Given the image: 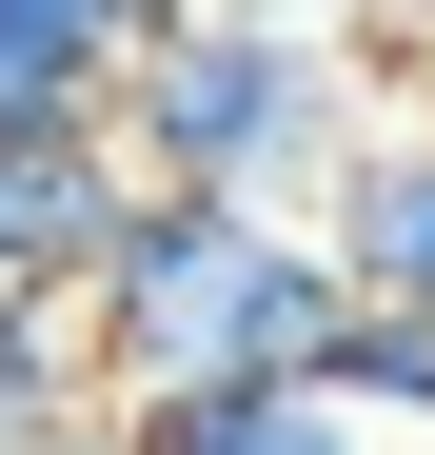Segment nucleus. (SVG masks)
Listing matches in <instances>:
<instances>
[{"label": "nucleus", "mask_w": 435, "mask_h": 455, "mask_svg": "<svg viewBox=\"0 0 435 455\" xmlns=\"http://www.w3.org/2000/svg\"><path fill=\"white\" fill-rule=\"evenodd\" d=\"M317 20H336V0H317Z\"/></svg>", "instance_id": "f8f14e48"}, {"label": "nucleus", "mask_w": 435, "mask_h": 455, "mask_svg": "<svg viewBox=\"0 0 435 455\" xmlns=\"http://www.w3.org/2000/svg\"><path fill=\"white\" fill-rule=\"evenodd\" d=\"M317 238L356 258V297H435V100H376V139L317 179Z\"/></svg>", "instance_id": "39448f33"}, {"label": "nucleus", "mask_w": 435, "mask_h": 455, "mask_svg": "<svg viewBox=\"0 0 435 455\" xmlns=\"http://www.w3.org/2000/svg\"><path fill=\"white\" fill-rule=\"evenodd\" d=\"M178 0H0V119H119V60Z\"/></svg>", "instance_id": "423d86ee"}, {"label": "nucleus", "mask_w": 435, "mask_h": 455, "mask_svg": "<svg viewBox=\"0 0 435 455\" xmlns=\"http://www.w3.org/2000/svg\"><path fill=\"white\" fill-rule=\"evenodd\" d=\"M336 20H356V60H376L396 100H435V0H336Z\"/></svg>", "instance_id": "1a4fd4ad"}, {"label": "nucleus", "mask_w": 435, "mask_h": 455, "mask_svg": "<svg viewBox=\"0 0 435 455\" xmlns=\"http://www.w3.org/2000/svg\"><path fill=\"white\" fill-rule=\"evenodd\" d=\"M99 376L159 396V376H317L356 317V258L317 238V198H238V179H138V218L80 277Z\"/></svg>", "instance_id": "f257e3e1"}, {"label": "nucleus", "mask_w": 435, "mask_h": 455, "mask_svg": "<svg viewBox=\"0 0 435 455\" xmlns=\"http://www.w3.org/2000/svg\"><path fill=\"white\" fill-rule=\"evenodd\" d=\"M317 376H336V396L376 416V435H435V297H356Z\"/></svg>", "instance_id": "6e6552de"}, {"label": "nucleus", "mask_w": 435, "mask_h": 455, "mask_svg": "<svg viewBox=\"0 0 435 455\" xmlns=\"http://www.w3.org/2000/svg\"><path fill=\"white\" fill-rule=\"evenodd\" d=\"M119 218H138L119 119H0V277H99Z\"/></svg>", "instance_id": "7ed1b4c3"}, {"label": "nucleus", "mask_w": 435, "mask_h": 455, "mask_svg": "<svg viewBox=\"0 0 435 455\" xmlns=\"http://www.w3.org/2000/svg\"><path fill=\"white\" fill-rule=\"evenodd\" d=\"M119 139H138V179L317 198L356 139H376V100H356V20H317V0H178V20L119 60Z\"/></svg>", "instance_id": "f03ea898"}, {"label": "nucleus", "mask_w": 435, "mask_h": 455, "mask_svg": "<svg viewBox=\"0 0 435 455\" xmlns=\"http://www.w3.org/2000/svg\"><path fill=\"white\" fill-rule=\"evenodd\" d=\"M119 376H99V317H80V277H0V455H40L59 416H99Z\"/></svg>", "instance_id": "0eeeda50"}, {"label": "nucleus", "mask_w": 435, "mask_h": 455, "mask_svg": "<svg viewBox=\"0 0 435 455\" xmlns=\"http://www.w3.org/2000/svg\"><path fill=\"white\" fill-rule=\"evenodd\" d=\"M40 455H138V416H119V396H99V416H59V435H40Z\"/></svg>", "instance_id": "9d476101"}, {"label": "nucleus", "mask_w": 435, "mask_h": 455, "mask_svg": "<svg viewBox=\"0 0 435 455\" xmlns=\"http://www.w3.org/2000/svg\"><path fill=\"white\" fill-rule=\"evenodd\" d=\"M396 455H435V435H396Z\"/></svg>", "instance_id": "9b49d317"}, {"label": "nucleus", "mask_w": 435, "mask_h": 455, "mask_svg": "<svg viewBox=\"0 0 435 455\" xmlns=\"http://www.w3.org/2000/svg\"><path fill=\"white\" fill-rule=\"evenodd\" d=\"M119 416H138V455H396L336 376H159Z\"/></svg>", "instance_id": "20e7f679"}]
</instances>
